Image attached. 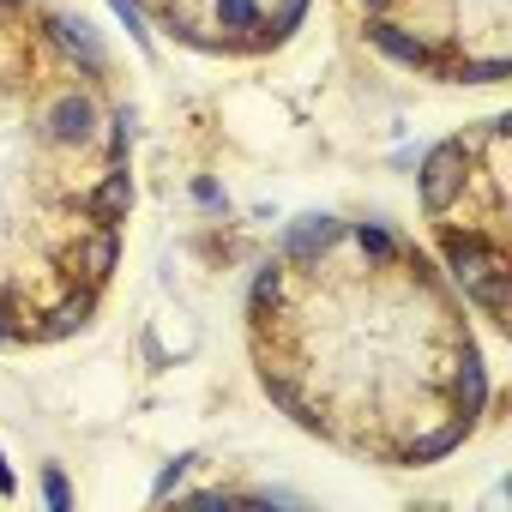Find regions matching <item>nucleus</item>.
<instances>
[{
    "label": "nucleus",
    "instance_id": "obj_3",
    "mask_svg": "<svg viewBox=\"0 0 512 512\" xmlns=\"http://www.w3.org/2000/svg\"><path fill=\"white\" fill-rule=\"evenodd\" d=\"M43 139H49V145H67V151L91 145V139H97V103H91V91H61V97H49V109H43Z\"/></svg>",
    "mask_w": 512,
    "mask_h": 512
},
{
    "label": "nucleus",
    "instance_id": "obj_22",
    "mask_svg": "<svg viewBox=\"0 0 512 512\" xmlns=\"http://www.w3.org/2000/svg\"><path fill=\"white\" fill-rule=\"evenodd\" d=\"M0 494H19V476L7 470V458H0Z\"/></svg>",
    "mask_w": 512,
    "mask_h": 512
},
{
    "label": "nucleus",
    "instance_id": "obj_9",
    "mask_svg": "<svg viewBox=\"0 0 512 512\" xmlns=\"http://www.w3.org/2000/svg\"><path fill=\"white\" fill-rule=\"evenodd\" d=\"M91 308H97V290H91V284L73 290L67 302H55V308L43 314V338H73V332H85V326H91Z\"/></svg>",
    "mask_w": 512,
    "mask_h": 512
},
{
    "label": "nucleus",
    "instance_id": "obj_15",
    "mask_svg": "<svg viewBox=\"0 0 512 512\" xmlns=\"http://www.w3.org/2000/svg\"><path fill=\"white\" fill-rule=\"evenodd\" d=\"M266 386H272V398H278V404H284V410H290V416H296L302 428H320V416H314V410L302 404V392H296V386H284V380H266Z\"/></svg>",
    "mask_w": 512,
    "mask_h": 512
},
{
    "label": "nucleus",
    "instance_id": "obj_19",
    "mask_svg": "<svg viewBox=\"0 0 512 512\" xmlns=\"http://www.w3.org/2000/svg\"><path fill=\"white\" fill-rule=\"evenodd\" d=\"M43 500H49L55 512H67V506H73V488H67V476H61V464H49V470H43Z\"/></svg>",
    "mask_w": 512,
    "mask_h": 512
},
{
    "label": "nucleus",
    "instance_id": "obj_12",
    "mask_svg": "<svg viewBox=\"0 0 512 512\" xmlns=\"http://www.w3.org/2000/svg\"><path fill=\"white\" fill-rule=\"evenodd\" d=\"M284 296V266H260V278H253V314H272Z\"/></svg>",
    "mask_w": 512,
    "mask_h": 512
},
{
    "label": "nucleus",
    "instance_id": "obj_4",
    "mask_svg": "<svg viewBox=\"0 0 512 512\" xmlns=\"http://www.w3.org/2000/svg\"><path fill=\"white\" fill-rule=\"evenodd\" d=\"M115 260H121V241H115V229L109 223H97L91 235H79L73 247H67V266H73V278H85L91 290L115 272Z\"/></svg>",
    "mask_w": 512,
    "mask_h": 512
},
{
    "label": "nucleus",
    "instance_id": "obj_14",
    "mask_svg": "<svg viewBox=\"0 0 512 512\" xmlns=\"http://www.w3.org/2000/svg\"><path fill=\"white\" fill-rule=\"evenodd\" d=\"M217 19L229 31H260V0H217Z\"/></svg>",
    "mask_w": 512,
    "mask_h": 512
},
{
    "label": "nucleus",
    "instance_id": "obj_6",
    "mask_svg": "<svg viewBox=\"0 0 512 512\" xmlns=\"http://www.w3.org/2000/svg\"><path fill=\"white\" fill-rule=\"evenodd\" d=\"M368 43H374L386 61H398V67H434V49H428L422 37H410L404 25H392V19H368Z\"/></svg>",
    "mask_w": 512,
    "mask_h": 512
},
{
    "label": "nucleus",
    "instance_id": "obj_24",
    "mask_svg": "<svg viewBox=\"0 0 512 512\" xmlns=\"http://www.w3.org/2000/svg\"><path fill=\"white\" fill-rule=\"evenodd\" d=\"M362 7H368V13H380V7H392V0H362Z\"/></svg>",
    "mask_w": 512,
    "mask_h": 512
},
{
    "label": "nucleus",
    "instance_id": "obj_10",
    "mask_svg": "<svg viewBox=\"0 0 512 512\" xmlns=\"http://www.w3.org/2000/svg\"><path fill=\"white\" fill-rule=\"evenodd\" d=\"M470 422H476V416H452L446 428H434V434H422V440H416V446L404 452V464H434V458H446V452H452V446H458V440L470 434Z\"/></svg>",
    "mask_w": 512,
    "mask_h": 512
},
{
    "label": "nucleus",
    "instance_id": "obj_11",
    "mask_svg": "<svg viewBox=\"0 0 512 512\" xmlns=\"http://www.w3.org/2000/svg\"><path fill=\"white\" fill-rule=\"evenodd\" d=\"M452 398H458V416H482V404H488V374H482L476 350L464 356V374L452 380Z\"/></svg>",
    "mask_w": 512,
    "mask_h": 512
},
{
    "label": "nucleus",
    "instance_id": "obj_23",
    "mask_svg": "<svg viewBox=\"0 0 512 512\" xmlns=\"http://www.w3.org/2000/svg\"><path fill=\"white\" fill-rule=\"evenodd\" d=\"M13 338H19V332H13V326H7V320H0V344H13Z\"/></svg>",
    "mask_w": 512,
    "mask_h": 512
},
{
    "label": "nucleus",
    "instance_id": "obj_16",
    "mask_svg": "<svg viewBox=\"0 0 512 512\" xmlns=\"http://www.w3.org/2000/svg\"><path fill=\"white\" fill-rule=\"evenodd\" d=\"M356 241H362V253H374V260H392V253H398V241L380 223H356Z\"/></svg>",
    "mask_w": 512,
    "mask_h": 512
},
{
    "label": "nucleus",
    "instance_id": "obj_21",
    "mask_svg": "<svg viewBox=\"0 0 512 512\" xmlns=\"http://www.w3.org/2000/svg\"><path fill=\"white\" fill-rule=\"evenodd\" d=\"M193 199H199V205H223V193H217V181H193Z\"/></svg>",
    "mask_w": 512,
    "mask_h": 512
},
{
    "label": "nucleus",
    "instance_id": "obj_20",
    "mask_svg": "<svg viewBox=\"0 0 512 512\" xmlns=\"http://www.w3.org/2000/svg\"><path fill=\"white\" fill-rule=\"evenodd\" d=\"M302 13H308V0H284V13L272 19V37H290V31L302 25Z\"/></svg>",
    "mask_w": 512,
    "mask_h": 512
},
{
    "label": "nucleus",
    "instance_id": "obj_18",
    "mask_svg": "<svg viewBox=\"0 0 512 512\" xmlns=\"http://www.w3.org/2000/svg\"><path fill=\"white\" fill-rule=\"evenodd\" d=\"M133 133H139V115H133V109H115V139H109L115 163H127V145H133Z\"/></svg>",
    "mask_w": 512,
    "mask_h": 512
},
{
    "label": "nucleus",
    "instance_id": "obj_2",
    "mask_svg": "<svg viewBox=\"0 0 512 512\" xmlns=\"http://www.w3.org/2000/svg\"><path fill=\"white\" fill-rule=\"evenodd\" d=\"M464 181H470V145H464V139H440V145L422 157L416 193H422V205L440 217V211H452V205H458Z\"/></svg>",
    "mask_w": 512,
    "mask_h": 512
},
{
    "label": "nucleus",
    "instance_id": "obj_5",
    "mask_svg": "<svg viewBox=\"0 0 512 512\" xmlns=\"http://www.w3.org/2000/svg\"><path fill=\"white\" fill-rule=\"evenodd\" d=\"M49 37H55V43H61V49H67V55H73V61H79L91 79H103V73H109V49L97 43V31H91L85 19H73V13H55V19H49Z\"/></svg>",
    "mask_w": 512,
    "mask_h": 512
},
{
    "label": "nucleus",
    "instance_id": "obj_1",
    "mask_svg": "<svg viewBox=\"0 0 512 512\" xmlns=\"http://www.w3.org/2000/svg\"><path fill=\"white\" fill-rule=\"evenodd\" d=\"M446 260H452V278H458L488 314H506L512 272H506V253H500V247H488L482 235H446Z\"/></svg>",
    "mask_w": 512,
    "mask_h": 512
},
{
    "label": "nucleus",
    "instance_id": "obj_17",
    "mask_svg": "<svg viewBox=\"0 0 512 512\" xmlns=\"http://www.w3.org/2000/svg\"><path fill=\"white\" fill-rule=\"evenodd\" d=\"M193 464H199V458H193V452H181V458H169V464H163V476H157V488H151V494H157V500H169V494H175V488H181V476H187V470H193Z\"/></svg>",
    "mask_w": 512,
    "mask_h": 512
},
{
    "label": "nucleus",
    "instance_id": "obj_8",
    "mask_svg": "<svg viewBox=\"0 0 512 512\" xmlns=\"http://www.w3.org/2000/svg\"><path fill=\"white\" fill-rule=\"evenodd\" d=\"M338 235H344L338 217H296L290 235H284V247H290V260H320V253H326Z\"/></svg>",
    "mask_w": 512,
    "mask_h": 512
},
{
    "label": "nucleus",
    "instance_id": "obj_13",
    "mask_svg": "<svg viewBox=\"0 0 512 512\" xmlns=\"http://www.w3.org/2000/svg\"><path fill=\"white\" fill-rule=\"evenodd\" d=\"M506 73H512L506 61H464V67H452L446 79H452V85H500Z\"/></svg>",
    "mask_w": 512,
    "mask_h": 512
},
{
    "label": "nucleus",
    "instance_id": "obj_7",
    "mask_svg": "<svg viewBox=\"0 0 512 512\" xmlns=\"http://www.w3.org/2000/svg\"><path fill=\"white\" fill-rule=\"evenodd\" d=\"M85 211H91L97 223H109V229H115V223L133 211V175H127V163H115V169L97 181V193L85 199Z\"/></svg>",
    "mask_w": 512,
    "mask_h": 512
}]
</instances>
